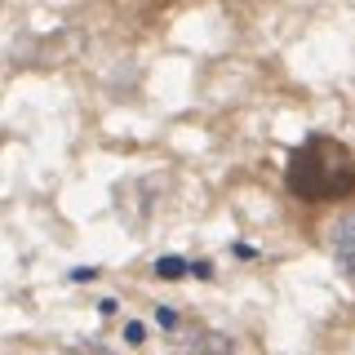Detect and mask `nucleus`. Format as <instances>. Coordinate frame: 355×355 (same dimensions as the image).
<instances>
[{"instance_id": "obj_4", "label": "nucleus", "mask_w": 355, "mask_h": 355, "mask_svg": "<svg viewBox=\"0 0 355 355\" xmlns=\"http://www.w3.org/2000/svg\"><path fill=\"white\" fill-rule=\"evenodd\" d=\"M187 355H227V342H222V338H200Z\"/></svg>"}, {"instance_id": "obj_1", "label": "nucleus", "mask_w": 355, "mask_h": 355, "mask_svg": "<svg viewBox=\"0 0 355 355\" xmlns=\"http://www.w3.org/2000/svg\"><path fill=\"white\" fill-rule=\"evenodd\" d=\"M288 191L302 200H342L355 191V155L338 138L311 133V138L288 155Z\"/></svg>"}, {"instance_id": "obj_3", "label": "nucleus", "mask_w": 355, "mask_h": 355, "mask_svg": "<svg viewBox=\"0 0 355 355\" xmlns=\"http://www.w3.org/2000/svg\"><path fill=\"white\" fill-rule=\"evenodd\" d=\"M182 271H187L182 258H160V262H155V275H160V280H178Z\"/></svg>"}, {"instance_id": "obj_2", "label": "nucleus", "mask_w": 355, "mask_h": 355, "mask_svg": "<svg viewBox=\"0 0 355 355\" xmlns=\"http://www.w3.org/2000/svg\"><path fill=\"white\" fill-rule=\"evenodd\" d=\"M333 258H338V266L355 280V214H347L333 227Z\"/></svg>"}]
</instances>
